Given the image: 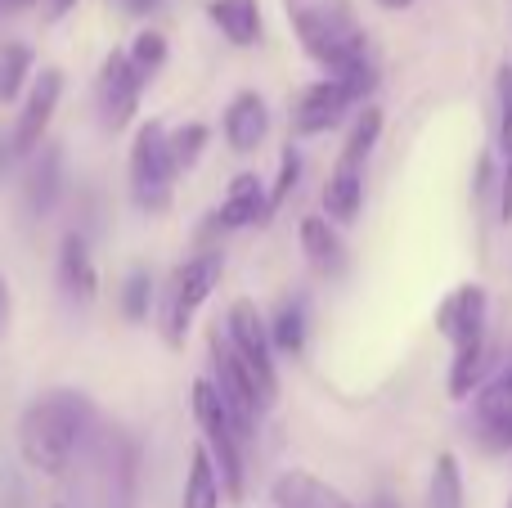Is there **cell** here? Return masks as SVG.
Instances as JSON below:
<instances>
[{
    "mask_svg": "<svg viewBox=\"0 0 512 508\" xmlns=\"http://www.w3.org/2000/svg\"><path fill=\"white\" fill-rule=\"evenodd\" d=\"M95 432V405L81 392H45L18 419V455L45 477H63Z\"/></svg>",
    "mask_w": 512,
    "mask_h": 508,
    "instance_id": "6da1fadb",
    "label": "cell"
},
{
    "mask_svg": "<svg viewBox=\"0 0 512 508\" xmlns=\"http://www.w3.org/2000/svg\"><path fill=\"white\" fill-rule=\"evenodd\" d=\"M283 5H288L292 27H297L301 50L328 77L369 59V41H364V27L355 18L351 0H283Z\"/></svg>",
    "mask_w": 512,
    "mask_h": 508,
    "instance_id": "7a4b0ae2",
    "label": "cell"
},
{
    "mask_svg": "<svg viewBox=\"0 0 512 508\" xmlns=\"http://www.w3.org/2000/svg\"><path fill=\"white\" fill-rule=\"evenodd\" d=\"M373 90H378V68H373V59L355 63V68L337 72V77L315 81V86L301 90L297 108H292V131L297 135L333 131V126H342L346 113H351L355 104H364Z\"/></svg>",
    "mask_w": 512,
    "mask_h": 508,
    "instance_id": "3957f363",
    "label": "cell"
},
{
    "mask_svg": "<svg viewBox=\"0 0 512 508\" xmlns=\"http://www.w3.org/2000/svg\"><path fill=\"white\" fill-rule=\"evenodd\" d=\"M221 270H225L221 248H203V252H194L185 266H176L167 293H162V338H167L171 347L185 342L189 320H194L198 306L212 297V288L221 284Z\"/></svg>",
    "mask_w": 512,
    "mask_h": 508,
    "instance_id": "277c9868",
    "label": "cell"
},
{
    "mask_svg": "<svg viewBox=\"0 0 512 508\" xmlns=\"http://www.w3.org/2000/svg\"><path fill=\"white\" fill-rule=\"evenodd\" d=\"M176 176L180 171L167 149V126L144 122L131 144V198L140 203V212H149V216L167 212L171 194H176Z\"/></svg>",
    "mask_w": 512,
    "mask_h": 508,
    "instance_id": "5b68a950",
    "label": "cell"
},
{
    "mask_svg": "<svg viewBox=\"0 0 512 508\" xmlns=\"http://www.w3.org/2000/svg\"><path fill=\"white\" fill-rule=\"evenodd\" d=\"M194 419L203 428V446L216 464V477H221V491L230 500H243V437L234 432V419L225 414L221 392L212 387V378H198L194 383Z\"/></svg>",
    "mask_w": 512,
    "mask_h": 508,
    "instance_id": "8992f818",
    "label": "cell"
},
{
    "mask_svg": "<svg viewBox=\"0 0 512 508\" xmlns=\"http://www.w3.org/2000/svg\"><path fill=\"white\" fill-rule=\"evenodd\" d=\"M207 356H212V387L221 392V405L234 419V432H239L243 441H252L256 419H261V410H265L261 387H256V378L248 374V365L239 360V351L230 347V338H225L221 329H212V338H207Z\"/></svg>",
    "mask_w": 512,
    "mask_h": 508,
    "instance_id": "52a82bcc",
    "label": "cell"
},
{
    "mask_svg": "<svg viewBox=\"0 0 512 508\" xmlns=\"http://www.w3.org/2000/svg\"><path fill=\"white\" fill-rule=\"evenodd\" d=\"M225 338H230V347L239 351V360L248 365V374L256 378V387H261V401L274 405V396H279V369H274L270 324L261 320L256 302L239 297V302L230 306V315H225Z\"/></svg>",
    "mask_w": 512,
    "mask_h": 508,
    "instance_id": "ba28073f",
    "label": "cell"
},
{
    "mask_svg": "<svg viewBox=\"0 0 512 508\" xmlns=\"http://www.w3.org/2000/svg\"><path fill=\"white\" fill-rule=\"evenodd\" d=\"M95 468H99V508H135V500H140V441L122 428L99 432Z\"/></svg>",
    "mask_w": 512,
    "mask_h": 508,
    "instance_id": "9c48e42d",
    "label": "cell"
},
{
    "mask_svg": "<svg viewBox=\"0 0 512 508\" xmlns=\"http://www.w3.org/2000/svg\"><path fill=\"white\" fill-rule=\"evenodd\" d=\"M95 95H99V122L108 131H122L131 126L135 108H140V95H144V77L131 68L126 50H113L99 68V81H95Z\"/></svg>",
    "mask_w": 512,
    "mask_h": 508,
    "instance_id": "30bf717a",
    "label": "cell"
},
{
    "mask_svg": "<svg viewBox=\"0 0 512 508\" xmlns=\"http://www.w3.org/2000/svg\"><path fill=\"white\" fill-rule=\"evenodd\" d=\"M486 320H490V297L481 284H459L441 306H436V329L454 351L481 347L486 342Z\"/></svg>",
    "mask_w": 512,
    "mask_h": 508,
    "instance_id": "8fae6325",
    "label": "cell"
},
{
    "mask_svg": "<svg viewBox=\"0 0 512 508\" xmlns=\"http://www.w3.org/2000/svg\"><path fill=\"white\" fill-rule=\"evenodd\" d=\"M59 99H63V72L41 68V77H36L32 90H27V104H23V113H18L14 135H9V144H14L18 158H27V153H36L45 144V131H50V122H54Z\"/></svg>",
    "mask_w": 512,
    "mask_h": 508,
    "instance_id": "7c38bea8",
    "label": "cell"
},
{
    "mask_svg": "<svg viewBox=\"0 0 512 508\" xmlns=\"http://www.w3.org/2000/svg\"><path fill=\"white\" fill-rule=\"evenodd\" d=\"M265 221H270V189L261 185V176L239 171L221 198V212L212 216V230H248V225Z\"/></svg>",
    "mask_w": 512,
    "mask_h": 508,
    "instance_id": "4fadbf2b",
    "label": "cell"
},
{
    "mask_svg": "<svg viewBox=\"0 0 512 508\" xmlns=\"http://www.w3.org/2000/svg\"><path fill=\"white\" fill-rule=\"evenodd\" d=\"M59 288L77 306H90L99 297V270H95V257H90V243L81 230H68L59 243Z\"/></svg>",
    "mask_w": 512,
    "mask_h": 508,
    "instance_id": "5bb4252c",
    "label": "cell"
},
{
    "mask_svg": "<svg viewBox=\"0 0 512 508\" xmlns=\"http://www.w3.org/2000/svg\"><path fill=\"white\" fill-rule=\"evenodd\" d=\"M221 131L234 153H256L265 144V135H270V108H265V99L256 90H239L230 99V108H225Z\"/></svg>",
    "mask_w": 512,
    "mask_h": 508,
    "instance_id": "9a60e30c",
    "label": "cell"
},
{
    "mask_svg": "<svg viewBox=\"0 0 512 508\" xmlns=\"http://www.w3.org/2000/svg\"><path fill=\"white\" fill-rule=\"evenodd\" d=\"M364 212V162H351L337 153L333 171L324 180V216L333 225H355Z\"/></svg>",
    "mask_w": 512,
    "mask_h": 508,
    "instance_id": "2e32d148",
    "label": "cell"
},
{
    "mask_svg": "<svg viewBox=\"0 0 512 508\" xmlns=\"http://www.w3.org/2000/svg\"><path fill=\"white\" fill-rule=\"evenodd\" d=\"M32 158L36 162L23 180V198H27V212H32L36 221H45L63 198V153L54 149V144H41Z\"/></svg>",
    "mask_w": 512,
    "mask_h": 508,
    "instance_id": "e0dca14e",
    "label": "cell"
},
{
    "mask_svg": "<svg viewBox=\"0 0 512 508\" xmlns=\"http://www.w3.org/2000/svg\"><path fill=\"white\" fill-rule=\"evenodd\" d=\"M301 252H306L315 275H324V279L346 275V243L328 216H306V221H301Z\"/></svg>",
    "mask_w": 512,
    "mask_h": 508,
    "instance_id": "ac0fdd59",
    "label": "cell"
},
{
    "mask_svg": "<svg viewBox=\"0 0 512 508\" xmlns=\"http://www.w3.org/2000/svg\"><path fill=\"white\" fill-rule=\"evenodd\" d=\"M274 504L279 508H360V504L346 500L337 486L319 482L315 473H301V468L274 477Z\"/></svg>",
    "mask_w": 512,
    "mask_h": 508,
    "instance_id": "d6986e66",
    "label": "cell"
},
{
    "mask_svg": "<svg viewBox=\"0 0 512 508\" xmlns=\"http://www.w3.org/2000/svg\"><path fill=\"white\" fill-rule=\"evenodd\" d=\"M207 14H212V23L221 27L230 45L261 41V5H256V0H212Z\"/></svg>",
    "mask_w": 512,
    "mask_h": 508,
    "instance_id": "ffe728a7",
    "label": "cell"
},
{
    "mask_svg": "<svg viewBox=\"0 0 512 508\" xmlns=\"http://www.w3.org/2000/svg\"><path fill=\"white\" fill-rule=\"evenodd\" d=\"M270 324V347L283 351V356H301L306 351V338H310V306L306 297H288V302L274 311Z\"/></svg>",
    "mask_w": 512,
    "mask_h": 508,
    "instance_id": "44dd1931",
    "label": "cell"
},
{
    "mask_svg": "<svg viewBox=\"0 0 512 508\" xmlns=\"http://www.w3.org/2000/svg\"><path fill=\"white\" fill-rule=\"evenodd\" d=\"M477 441L495 455H512V401L508 396H477Z\"/></svg>",
    "mask_w": 512,
    "mask_h": 508,
    "instance_id": "7402d4cb",
    "label": "cell"
},
{
    "mask_svg": "<svg viewBox=\"0 0 512 508\" xmlns=\"http://www.w3.org/2000/svg\"><path fill=\"white\" fill-rule=\"evenodd\" d=\"M180 508H221V477L216 464L207 455V446L189 450V473H185V491H180Z\"/></svg>",
    "mask_w": 512,
    "mask_h": 508,
    "instance_id": "603a6c76",
    "label": "cell"
},
{
    "mask_svg": "<svg viewBox=\"0 0 512 508\" xmlns=\"http://www.w3.org/2000/svg\"><path fill=\"white\" fill-rule=\"evenodd\" d=\"M427 508H463V468H459V455H450V450H441L432 464Z\"/></svg>",
    "mask_w": 512,
    "mask_h": 508,
    "instance_id": "cb8c5ba5",
    "label": "cell"
},
{
    "mask_svg": "<svg viewBox=\"0 0 512 508\" xmlns=\"http://www.w3.org/2000/svg\"><path fill=\"white\" fill-rule=\"evenodd\" d=\"M207 140H212V131H207L203 122H185V126H176V131H167V149H171L176 171H194L198 158L207 153Z\"/></svg>",
    "mask_w": 512,
    "mask_h": 508,
    "instance_id": "d4e9b609",
    "label": "cell"
},
{
    "mask_svg": "<svg viewBox=\"0 0 512 508\" xmlns=\"http://www.w3.org/2000/svg\"><path fill=\"white\" fill-rule=\"evenodd\" d=\"M153 302H158V284H153V270H131L126 275V284H122V315L131 324H140V320H149V311H153Z\"/></svg>",
    "mask_w": 512,
    "mask_h": 508,
    "instance_id": "484cf974",
    "label": "cell"
},
{
    "mask_svg": "<svg viewBox=\"0 0 512 508\" xmlns=\"http://www.w3.org/2000/svg\"><path fill=\"white\" fill-rule=\"evenodd\" d=\"M32 72V50L27 45H0V104H14Z\"/></svg>",
    "mask_w": 512,
    "mask_h": 508,
    "instance_id": "4316f807",
    "label": "cell"
},
{
    "mask_svg": "<svg viewBox=\"0 0 512 508\" xmlns=\"http://www.w3.org/2000/svg\"><path fill=\"white\" fill-rule=\"evenodd\" d=\"M126 59H131V68L140 72L144 81H149L153 72L167 63V36L153 32V27H149V32H140V36L131 41V50H126Z\"/></svg>",
    "mask_w": 512,
    "mask_h": 508,
    "instance_id": "83f0119b",
    "label": "cell"
},
{
    "mask_svg": "<svg viewBox=\"0 0 512 508\" xmlns=\"http://www.w3.org/2000/svg\"><path fill=\"white\" fill-rule=\"evenodd\" d=\"M297 180H301V153H297V149H283L279 176H274V185H270V216L279 212L283 203H288V194L297 189Z\"/></svg>",
    "mask_w": 512,
    "mask_h": 508,
    "instance_id": "f1b7e54d",
    "label": "cell"
},
{
    "mask_svg": "<svg viewBox=\"0 0 512 508\" xmlns=\"http://www.w3.org/2000/svg\"><path fill=\"white\" fill-rule=\"evenodd\" d=\"M499 153H512V63L499 68Z\"/></svg>",
    "mask_w": 512,
    "mask_h": 508,
    "instance_id": "f546056e",
    "label": "cell"
},
{
    "mask_svg": "<svg viewBox=\"0 0 512 508\" xmlns=\"http://www.w3.org/2000/svg\"><path fill=\"white\" fill-rule=\"evenodd\" d=\"M499 221H512V153H504V171H499Z\"/></svg>",
    "mask_w": 512,
    "mask_h": 508,
    "instance_id": "4dcf8cb0",
    "label": "cell"
},
{
    "mask_svg": "<svg viewBox=\"0 0 512 508\" xmlns=\"http://www.w3.org/2000/svg\"><path fill=\"white\" fill-rule=\"evenodd\" d=\"M495 158H490V153H486V158H481L477 162V180H472V194H477V198H486L490 194V189H495Z\"/></svg>",
    "mask_w": 512,
    "mask_h": 508,
    "instance_id": "1f68e13d",
    "label": "cell"
},
{
    "mask_svg": "<svg viewBox=\"0 0 512 508\" xmlns=\"http://www.w3.org/2000/svg\"><path fill=\"white\" fill-rule=\"evenodd\" d=\"M9 324H14V293H9V279H5V270H0V342H5Z\"/></svg>",
    "mask_w": 512,
    "mask_h": 508,
    "instance_id": "d6a6232c",
    "label": "cell"
},
{
    "mask_svg": "<svg viewBox=\"0 0 512 508\" xmlns=\"http://www.w3.org/2000/svg\"><path fill=\"white\" fill-rule=\"evenodd\" d=\"M486 392H490V396H508V401H512V365H508V369H504V374H499V378H495V383H490V387H486Z\"/></svg>",
    "mask_w": 512,
    "mask_h": 508,
    "instance_id": "836d02e7",
    "label": "cell"
},
{
    "mask_svg": "<svg viewBox=\"0 0 512 508\" xmlns=\"http://www.w3.org/2000/svg\"><path fill=\"white\" fill-rule=\"evenodd\" d=\"M126 14H153V9H162V0H122Z\"/></svg>",
    "mask_w": 512,
    "mask_h": 508,
    "instance_id": "e575fe53",
    "label": "cell"
},
{
    "mask_svg": "<svg viewBox=\"0 0 512 508\" xmlns=\"http://www.w3.org/2000/svg\"><path fill=\"white\" fill-rule=\"evenodd\" d=\"M72 5H77V0H45V14H50V18H63Z\"/></svg>",
    "mask_w": 512,
    "mask_h": 508,
    "instance_id": "d590c367",
    "label": "cell"
},
{
    "mask_svg": "<svg viewBox=\"0 0 512 508\" xmlns=\"http://www.w3.org/2000/svg\"><path fill=\"white\" fill-rule=\"evenodd\" d=\"M36 0H0V9H5V14H23V9H32Z\"/></svg>",
    "mask_w": 512,
    "mask_h": 508,
    "instance_id": "8d00e7d4",
    "label": "cell"
},
{
    "mask_svg": "<svg viewBox=\"0 0 512 508\" xmlns=\"http://www.w3.org/2000/svg\"><path fill=\"white\" fill-rule=\"evenodd\" d=\"M369 508H400L396 504V495H391V491H378V495H373V504Z\"/></svg>",
    "mask_w": 512,
    "mask_h": 508,
    "instance_id": "74e56055",
    "label": "cell"
},
{
    "mask_svg": "<svg viewBox=\"0 0 512 508\" xmlns=\"http://www.w3.org/2000/svg\"><path fill=\"white\" fill-rule=\"evenodd\" d=\"M18 158V153H14V144H9V140H0V167H9V162H14Z\"/></svg>",
    "mask_w": 512,
    "mask_h": 508,
    "instance_id": "f35d334b",
    "label": "cell"
},
{
    "mask_svg": "<svg viewBox=\"0 0 512 508\" xmlns=\"http://www.w3.org/2000/svg\"><path fill=\"white\" fill-rule=\"evenodd\" d=\"M378 5H382V9H409L414 0H378Z\"/></svg>",
    "mask_w": 512,
    "mask_h": 508,
    "instance_id": "ab89813d",
    "label": "cell"
},
{
    "mask_svg": "<svg viewBox=\"0 0 512 508\" xmlns=\"http://www.w3.org/2000/svg\"><path fill=\"white\" fill-rule=\"evenodd\" d=\"M54 508H63V504H54Z\"/></svg>",
    "mask_w": 512,
    "mask_h": 508,
    "instance_id": "60d3db41",
    "label": "cell"
},
{
    "mask_svg": "<svg viewBox=\"0 0 512 508\" xmlns=\"http://www.w3.org/2000/svg\"><path fill=\"white\" fill-rule=\"evenodd\" d=\"M508 508H512V504H508Z\"/></svg>",
    "mask_w": 512,
    "mask_h": 508,
    "instance_id": "b9f144b4",
    "label": "cell"
}]
</instances>
